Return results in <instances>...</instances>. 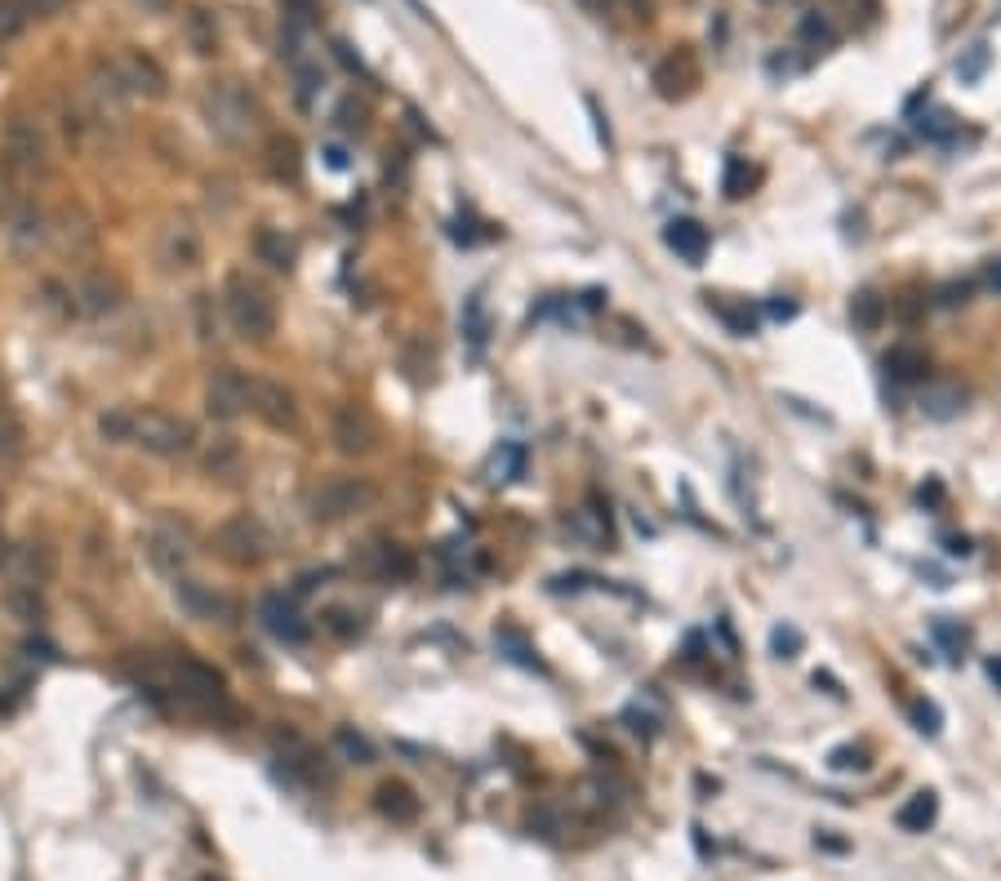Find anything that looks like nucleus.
Listing matches in <instances>:
<instances>
[{"label": "nucleus", "instance_id": "4d7b16f0", "mask_svg": "<svg viewBox=\"0 0 1001 881\" xmlns=\"http://www.w3.org/2000/svg\"><path fill=\"white\" fill-rule=\"evenodd\" d=\"M988 676L1001 685V659H988Z\"/></svg>", "mask_w": 1001, "mask_h": 881}, {"label": "nucleus", "instance_id": "6e6552de", "mask_svg": "<svg viewBox=\"0 0 1001 881\" xmlns=\"http://www.w3.org/2000/svg\"><path fill=\"white\" fill-rule=\"evenodd\" d=\"M249 409V374H240L236 365H222L209 374L205 383V414L218 423H231Z\"/></svg>", "mask_w": 1001, "mask_h": 881}, {"label": "nucleus", "instance_id": "37998d69", "mask_svg": "<svg viewBox=\"0 0 1001 881\" xmlns=\"http://www.w3.org/2000/svg\"><path fill=\"white\" fill-rule=\"evenodd\" d=\"M890 311H894L903 325H916V320H921V311H925V294H921V289H908V294L890 298Z\"/></svg>", "mask_w": 1001, "mask_h": 881}, {"label": "nucleus", "instance_id": "864d4df0", "mask_svg": "<svg viewBox=\"0 0 1001 881\" xmlns=\"http://www.w3.org/2000/svg\"><path fill=\"white\" fill-rule=\"evenodd\" d=\"M770 316L774 320H787V316H796V303H770Z\"/></svg>", "mask_w": 1001, "mask_h": 881}, {"label": "nucleus", "instance_id": "2eb2a0df", "mask_svg": "<svg viewBox=\"0 0 1001 881\" xmlns=\"http://www.w3.org/2000/svg\"><path fill=\"white\" fill-rule=\"evenodd\" d=\"M258 614H262V623H267V632H271L276 641H289V645H303V641H307V623H303L294 596L271 592V596H262Z\"/></svg>", "mask_w": 1001, "mask_h": 881}, {"label": "nucleus", "instance_id": "72a5a7b5", "mask_svg": "<svg viewBox=\"0 0 1001 881\" xmlns=\"http://www.w3.org/2000/svg\"><path fill=\"white\" fill-rule=\"evenodd\" d=\"M4 601H9V610H13L18 618H27V623H36V618H40V610H44V605H40V596H36V583H13Z\"/></svg>", "mask_w": 1001, "mask_h": 881}, {"label": "nucleus", "instance_id": "20e7f679", "mask_svg": "<svg viewBox=\"0 0 1001 881\" xmlns=\"http://www.w3.org/2000/svg\"><path fill=\"white\" fill-rule=\"evenodd\" d=\"M191 423L165 409H129V445L156 454V458H178L191 449Z\"/></svg>", "mask_w": 1001, "mask_h": 881}, {"label": "nucleus", "instance_id": "5fc2aeb1", "mask_svg": "<svg viewBox=\"0 0 1001 881\" xmlns=\"http://www.w3.org/2000/svg\"><path fill=\"white\" fill-rule=\"evenodd\" d=\"M841 4H845L850 13H854V9H859V13H872V9H876V0H841Z\"/></svg>", "mask_w": 1001, "mask_h": 881}, {"label": "nucleus", "instance_id": "58836bf2", "mask_svg": "<svg viewBox=\"0 0 1001 881\" xmlns=\"http://www.w3.org/2000/svg\"><path fill=\"white\" fill-rule=\"evenodd\" d=\"M934 641L948 650V659H961V650H965V641H970V632L961 627V623H952V618H934Z\"/></svg>", "mask_w": 1001, "mask_h": 881}, {"label": "nucleus", "instance_id": "f704fd0d", "mask_svg": "<svg viewBox=\"0 0 1001 881\" xmlns=\"http://www.w3.org/2000/svg\"><path fill=\"white\" fill-rule=\"evenodd\" d=\"M494 641H498V650H512V654H507L512 663H521V667H543V663H538V654H534V645H529L516 627H503Z\"/></svg>", "mask_w": 1001, "mask_h": 881}, {"label": "nucleus", "instance_id": "603ef678", "mask_svg": "<svg viewBox=\"0 0 1001 881\" xmlns=\"http://www.w3.org/2000/svg\"><path fill=\"white\" fill-rule=\"evenodd\" d=\"M578 9L592 13V18H605L609 13V0H578Z\"/></svg>", "mask_w": 1001, "mask_h": 881}, {"label": "nucleus", "instance_id": "e433bc0d", "mask_svg": "<svg viewBox=\"0 0 1001 881\" xmlns=\"http://www.w3.org/2000/svg\"><path fill=\"white\" fill-rule=\"evenodd\" d=\"M334 743H338V752H343L347 761H356V765H369V761H374V748H369V739H365V734H356L351 725H343V730L334 734Z\"/></svg>", "mask_w": 1001, "mask_h": 881}, {"label": "nucleus", "instance_id": "1a4fd4ad", "mask_svg": "<svg viewBox=\"0 0 1001 881\" xmlns=\"http://www.w3.org/2000/svg\"><path fill=\"white\" fill-rule=\"evenodd\" d=\"M329 436H334L338 454H347V458H365V454L378 445V427H374L369 409H365V405H356V400H343V405L334 409V418H329Z\"/></svg>", "mask_w": 1001, "mask_h": 881}, {"label": "nucleus", "instance_id": "412c9836", "mask_svg": "<svg viewBox=\"0 0 1001 881\" xmlns=\"http://www.w3.org/2000/svg\"><path fill=\"white\" fill-rule=\"evenodd\" d=\"M934 819H939V796H934V788L912 792V796L899 805V814H894V823H899L903 832H925Z\"/></svg>", "mask_w": 1001, "mask_h": 881}, {"label": "nucleus", "instance_id": "393cba45", "mask_svg": "<svg viewBox=\"0 0 1001 881\" xmlns=\"http://www.w3.org/2000/svg\"><path fill=\"white\" fill-rule=\"evenodd\" d=\"M707 311H712V316H721V320H725V329H730V334H739V338L756 334V311H752L747 303H730V298H721V294H707Z\"/></svg>", "mask_w": 1001, "mask_h": 881}, {"label": "nucleus", "instance_id": "5701e85b", "mask_svg": "<svg viewBox=\"0 0 1001 881\" xmlns=\"http://www.w3.org/2000/svg\"><path fill=\"white\" fill-rule=\"evenodd\" d=\"M885 316H890V298H885V294H876V289H859V294L850 298V320H854V329L872 334V329H881V325H885Z\"/></svg>", "mask_w": 1001, "mask_h": 881}, {"label": "nucleus", "instance_id": "a18cd8bd", "mask_svg": "<svg viewBox=\"0 0 1001 881\" xmlns=\"http://www.w3.org/2000/svg\"><path fill=\"white\" fill-rule=\"evenodd\" d=\"M623 721H627V730L641 734V739H654V734H658V721H654L641 703H627V707H623Z\"/></svg>", "mask_w": 1001, "mask_h": 881}, {"label": "nucleus", "instance_id": "6e6d98bb", "mask_svg": "<svg viewBox=\"0 0 1001 881\" xmlns=\"http://www.w3.org/2000/svg\"><path fill=\"white\" fill-rule=\"evenodd\" d=\"M325 156H329V165H334V169H343V165H347V160H343V147H329Z\"/></svg>", "mask_w": 1001, "mask_h": 881}, {"label": "nucleus", "instance_id": "cd10ccee", "mask_svg": "<svg viewBox=\"0 0 1001 881\" xmlns=\"http://www.w3.org/2000/svg\"><path fill=\"white\" fill-rule=\"evenodd\" d=\"M236 463H240V445L231 436H214V445L205 449V472L227 476V472H236Z\"/></svg>", "mask_w": 1001, "mask_h": 881}, {"label": "nucleus", "instance_id": "c9c22d12", "mask_svg": "<svg viewBox=\"0 0 1001 881\" xmlns=\"http://www.w3.org/2000/svg\"><path fill=\"white\" fill-rule=\"evenodd\" d=\"M908 716H912V725H916L921 734H930V739L943 730V712H939L934 699H912V703H908Z\"/></svg>", "mask_w": 1001, "mask_h": 881}, {"label": "nucleus", "instance_id": "2f4dec72", "mask_svg": "<svg viewBox=\"0 0 1001 881\" xmlns=\"http://www.w3.org/2000/svg\"><path fill=\"white\" fill-rule=\"evenodd\" d=\"M521 476H525V449L516 441L498 445V454H494V481H521Z\"/></svg>", "mask_w": 1001, "mask_h": 881}, {"label": "nucleus", "instance_id": "f8f14e48", "mask_svg": "<svg viewBox=\"0 0 1001 881\" xmlns=\"http://www.w3.org/2000/svg\"><path fill=\"white\" fill-rule=\"evenodd\" d=\"M174 596H178V605H182L191 618H200V623H231V618H236L231 596L214 592V587L200 583V578H178V583H174Z\"/></svg>", "mask_w": 1001, "mask_h": 881}, {"label": "nucleus", "instance_id": "473e14b6", "mask_svg": "<svg viewBox=\"0 0 1001 881\" xmlns=\"http://www.w3.org/2000/svg\"><path fill=\"white\" fill-rule=\"evenodd\" d=\"M320 618H325V627H329L334 636H343V641H351V636L365 632V618H360L356 610H347V605H329Z\"/></svg>", "mask_w": 1001, "mask_h": 881}, {"label": "nucleus", "instance_id": "aec40b11", "mask_svg": "<svg viewBox=\"0 0 1001 881\" xmlns=\"http://www.w3.org/2000/svg\"><path fill=\"white\" fill-rule=\"evenodd\" d=\"M365 570L378 578H409V552L400 543H369L365 547Z\"/></svg>", "mask_w": 1001, "mask_h": 881}, {"label": "nucleus", "instance_id": "09e8293b", "mask_svg": "<svg viewBox=\"0 0 1001 881\" xmlns=\"http://www.w3.org/2000/svg\"><path fill=\"white\" fill-rule=\"evenodd\" d=\"M67 0H22V9L27 13H36V18H49V13H58Z\"/></svg>", "mask_w": 1001, "mask_h": 881}, {"label": "nucleus", "instance_id": "13d9d810", "mask_svg": "<svg viewBox=\"0 0 1001 881\" xmlns=\"http://www.w3.org/2000/svg\"><path fill=\"white\" fill-rule=\"evenodd\" d=\"M988 285H997V289H1001V263H992V267H988Z\"/></svg>", "mask_w": 1001, "mask_h": 881}, {"label": "nucleus", "instance_id": "423d86ee", "mask_svg": "<svg viewBox=\"0 0 1001 881\" xmlns=\"http://www.w3.org/2000/svg\"><path fill=\"white\" fill-rule=\"evenodd\" d=\"M650 85H654V93H658L663 102H681V98H690V93L703 85L698 53H694L690 44L667 49V53L654 62V71H650Z\"/></svg>", "mask_w": 1001, "mask_h": 881}, {"label": "nucleus", "instance_id": "49530a36", "mask_svg": "<svg viewBox=\"0 0 1001 881\" xmlns=\"http://www.w3.org/2000/svg\"><path fill=\"white\" fill-rule=\"evenodd\" d=\"M609 13H623L627 22H650L654 18V0H609Z\"/></svg>", "mask_w": 1001, "mask_h": 881}, {"label": "nucleus", "instance_id": "3c124183", "mask_svg": "<svg viewBox=\"0 0 1001 881\" xmlns=\"http://www.w3.org/2000/svg\"><path fill=\"white\" fill-rule=\"evenodd\" d=\"M587 102V111H592V120H596V138L609 147V125H605V116H601V107H596V98H583Z\"/></svg>", "mask_w": 1001, "mask_h": 881}, {"label": "nucleus", "instance_id": "b1692460", "mask_svg": "<svg viewBox=\"0 0 1001 881\" xmlns=\"http://www.w3.org/2000/svg\"><path fill=\"white\" fill-rule=\"evenodd\" d=\"M147 556H151L156 570H165V574L178 578V570H182V561H187V543H182L174 529H156V534L147 538Z\"/></svg>", "mask_w": 1001, "mask_h": 881}, {"label": "nucleus", "instance_id": "f257e3e1", "mask_svg": "<svg viewBox=\"0 0 1001 881\" xmlns=\"http://www.w3.org/2000/svg\"><path fill=\"white\" fill-rule=\"evenodd\" d=\"M205 116H209V129L227 142V147H245L258 138L262 129V111H258V98L249 89H240L236 80H218L209 93H205Z\"/></svg>", "mask_w": 1001, "mask_h": 881}, {"label": "nucleus", "instance_id": "a878e982", "mask_svg": "<svg viewBox=\"0 0 1001 881\" xmlns=\"http://www.w3.org/2000/svg\"><path fill=\"white\" fill-rule=\"evenodd\" d=\"M196 254H200L196 231H191V227H182V222H174V227L165 231V258H169L174 267H191V263H196Z\"/></svg>", "mask_w": 1001, "mask_h": 881}, {"label": "nucleus", "instance_id": "c85d7f7f", "mask_svg": "<svg viewBox=\"0 0 1001 881\" xmlns=\"http://www.w3.org/2000/svg\"><path fill=\"white\" fill-rule=\"evenodd\" d=\"M187 36H191V49L196 53H214L218 49V31H214V18L205 9H191L187 13Z\"/></svg>", "mask_w": 1001, "mask_h": 881}, {"label": "nucleus", "instance_id": "7ed1b4c3", "mask_svg": "<svg viewBox=\"0 0 1001 881\" xmlns=\"http://www.w3.org/2000/svg\"><path fill=\"white\" fill-rule=\"evenodd\" d=\"M378 498L374 481L369 476H351V472H334V476H320L307 494V512L311 521H343V516H356L365 512L369 503Z\"/></svg>", "mask_w": 1001, "mask_h": 881}, {"label": "nucleus", "instance_id": "f3484780", "mask_svg": "<svg viewBox=\"0 0 1001 881\" xmlns=\"http://www.w3.org/2000/svg\"><path fill=\"white\" fill-rule=\"evenodd\" d=\"M881 365H885V374H890L894 383H925V374H930V356H925V347H916V343H894V347L881 356Z\"/></svg>", "mask_w": 1001, "mask_h": 881}, {"label": "nucleus", "instance_id": "a211bd4d", "mask_svg": "<svg viewBox=\"0 0 1001 881\" xmlns=\"http://www.w3.org/2000/svg\"><path fill=\"white\" fill-rule=\"evenodd\" d=\"M374 805H378V814H383V819H392V823H414V819H418V796H414V788H409V783H400V779L378 783Z\"/></svg>", "mask_w": 1001, "mask_h": 881}, {"label": "nucleus", "instance_id": "4468645a", "mask_svg": "<svg viewBox=\"0 0 1001 881\" xmlns=\"http://www.w3.org/2000/svg\"><path fill=\"white\" fill-rule=\"evenodd\" d=\"M965 405H970V392H965V383H957V378H934V383H925L921 396H916V409H921L925 418H934V423L957 418Z\"/></svg>", "mask_w": 1001, "mask_h": 881}, {"label": "nucleus", "instance_id": "79ce46f5", "mask_svg": "<svg viewBox=\"0 0 1001 881\" xmlns=\"http://www.w3.org/2000/svg\"><path fill=\"white\" fill-rule=\"evenodd\" d=\"M801 645H805V636H801L792 623H779V627L770 632V650H774L779 659H796V654H801Z\"/></svg>", "mask_w": 1001, "mask_h": 881}, {"label": "nucleus", "instance_id": "4c0bfd02", "mask_svg": "<svg viewBox=\"0 0 1001 881\" xmlns=\"http://www.w3.org/2000/svg\"><path fill=\"white\" fill-rule=\"evenodd\" d=\"M18 454H22V423L0 400V458H18Z\"/></svg>", "mask_w": 1001, "mask_h": 881}, {"label": "nucleus", "instance_id": "dca6fc26", "mask_svg": "<svg viewBox=\"0 0 1001 881\" xmlns=\"http://www.w3.org/2000/svg\"><path fill=\"white\" fill-rule=\"evenodd\" d=\"M663 245L681 258V263H690V267H698L703 258H707V245H712V236H707V227L698 222V218H672L667 227H663Z\"/></svg>", "mask_w": 1001, "mask_h": 881}, {"label": "nucleus", "instance_id": "9d476101", "mask_svg": "<svg viewBox=\"0 0 1001 881\" xmlns=\"http://www.w3.org/2000/svg\"><path fill=\"white\" fill-rule=\"evenodd\" d=\"M174 690L182 703H200V707H222V672L200 663V659H178L174 663Z\"/></svg>", "mask_w": 1001, "mask_h": 881}, {"label": "nucleus", "instance_id": "bf43d9fd", "mask_svg": "<svg viewBox=\"0 0 1001 881\" xmlns=\"http://www.w3.org/2000/svg\"><path fill=\"white\" fill-rule=\"evenodd\" d=\"M142 4H147V9H165L169 0H142Z\"/></svg>", "mask_w": 1001, "mask_h": 881}, {"label": "nucleus", "instance_id": "bb28decb", "mask_svg": "<svg viewBox=\"0 0 1001 881\" xmlns=\"http://www.w3.org/2000/svg\"><path fill=\"white\" fill-rule=\"evenodd\" d=\"M752 182H756V174L747 169V160H743V156H725V174H721L725 200H743V196L752 191Z\"/></svg>", "mask_w": 1001, "mask_h": 881}, {"label": "nucleus", "instance_id": "4be33fe9", "mask_svg": "<svg viewBox=\"0 0 1001 881\" xmlns=\"http://www.w3.org/2000/svg\"><path fill=\"white\" fill-rule=\"evenodd\" d=\"M80 303H85V311H93V316L116 311V307H120V280L107 276V271H93V276L80 285Z\"/></svg>", "mask_w": 1001, "mask_h": 881}, {"label": "nucleus", "instance_id": "0eeeda50", "mask_svg": "<svg viewBox=\"0 0 1001 881\" xmlns=\"http://www.w3.org/2000/svg\"><path fill=\"white\" fill-rule=\"evenodd\" d=\"M111 80L120 85V93H133V98H165V85H169L165 71H160V62L151 53H142V49L116 53Z\"/></svg>", "mask_w": 1001, "mask_h": 881}, {"label": "nucleus", "instance_id": "9b49d317", "mask_svg": "<svg viewBox=\"0 0 1001 881\" xmlns=\"http://www.w3.org/2000/svg\"><path fill=\"white\" fill-rule=\"evenodd\" d=\"M249 409L276 432H294L298 427V405H294L289 387H280L271 378H249Z\"/></svg>", "mask_w": 1001, "mask_h": 881}, {"label": "nucleus", "instance_id": "c756f323", "mask_svg": "<svg viewBox=\"0 0 1001 881\" xmlns=\"http://www.w3.org/2000/svg\"><path fill=\"white\" fill-rule=\"evenodd\" d=\"M796 36H801L805 44H814V49H832V44H836V27H832L823 13H805L801 27H796Z\"/></svg>", "mask_w": 1001, "mask_h": 881}, {"label": "nucleus", "instance_id": "39448f33", "mask_svg": "<svg viewBox=\"0 0 1001 881\" xmlns=\"http://www.w3.org/2000/svg\"><path fill=\"white\" fill-rule=\"evenodd\" d=\"M214 552H218L227 565H236V570H254V565L267 561L271 538H267V529H262L258 516L236 512V516H227V521L214 529Z\"/></svg>", "mask_w": 1001, "mask_h": 881}, {"label": "nucleus", "instance_id": "ea45409f", "mask_svg": "<svg viewBox=\"0 0 1001 881\" xmlns=\"http://www.w3.org/2000/svg\"><path fill=\"white\" fill-rule=\"evenodd\" d=\"M827 765H832V770H841V774H850V770H868V748H863V743H841V748H832V752H827Z\"/></svg>", "mask_w": 1001, "mask_h": 881}, {"label": "nucleus", "instance_id": "6ab92c4d", "mask_svg": "<svg viewBox=\"0 0 1001 881\" xmlns=\"http://www.w3.org/2000/svg\"><path fill=\"white\" fill-rule=\"evenodd\" d=\"M254 254H258L267 267L289 271V267H294V258H298V245H294V236H285L280 227H258V236H254Z\"/></svg>", "mask_w": 1001, "mask_h": 881}, {"label": "nucleus", "instance_id": "ddd939ff", "mask_svg": "<svg viewBox=\"0 0 1001 881\" xmlns=\"http://www.w3.org/2000/svg\"><path fill=\"white\" fill-rule=\"evenodd\" d=\"M4 156H9V165L18 169V174H40L44 169V138H40V129L31 125V120H22V116H13L9 125H4Z\"/></svg>", "mask_w": 1001, "mask_h": 881}, {"label": "nucleus", "instance_id": "a19ab883", "mask_svg": "<svg viewBox=\"0 0 1001 881\" xmlns=\"http://www.w3.org/2000/svg\"><path fill=\"white\" fill-rule=\"evenodd\" d=\"M27 9H22V0H0V44L4 40H18L22 36V27H27Z\"/></svg>", "mask_w": 1001, "mask_h": 881}, {"label": "nucleus", "instance_id": "f03ea898", "mask_svg": "<svg viewBox=\"0 0 1001 881\" xmlns=\"http://www.w3.org/2000/svg\"><path fill=\"white\" fill-rule=\"evenodd\" d=\"M222 307H227L231 329H236L245 343H267V338L276 334V303H271V294H267L258 280H249L245 271H231V276H227Z\"/></svg>", "mask_w": 1001, "mask_h": 881}, {"label": "nucleus", "instance_id": "c03bdc74", "mask_svg": "<svg viewBox=\"0 0 1001 881\" xmlns=\"http://www.w3.org/2000/svg\"><path fill=\"white\" fill-rule=\"evenodd\" d=\"M98 432L107 436V441H129V409H107L102 418H98Z\"/></svg>", "mask_w": 1001, "mask_h": 881}, {"label": "nucleus", "instance_id": "8fccbe9b", "mask_svg": "<svg viewBox=\"0 0 1001 881\" xmlns=\"http://www.w3.org/2000/svg\"><path fill=\"white\" fill-rule=\"evenodd\" d=\"M965 294H970V285H943L939 289V303L943 307H957V303H965Z\"/></svg>", "mask_w": 1001, "mask_h": 881}, {"label": "nucleus", "instance_id": "7c9ffc66", "mask_svg": "<svg viewBox=\"0 0 1001 881\" xmlns=\"http://www.w3.org/2000/svg\"><path fill=\"white\" fill-rule=\"evenodd\" d=\"M463 334L472 338V352H480V347H485L489 320H485V303H480V294H472V298H467V307H463Z\"/></svg>", "mask_w": 1001, "mask_h": 881}, {"label": "nucleus", "instance_id": "de8ad7c7", "mask_svg": "<svg viewBox=\"0 0 1001 881\" xmlns=\"http://www.w3.org/2000/svg\"><path fill=\"white\" fill-rule=\"evenodd\" d=\"M276 151V174H285V178H298V147L285 138V142H276L271 147Z\"/></svg>", "mask_w": 1001, "mask_h": 881}]
</instances>
